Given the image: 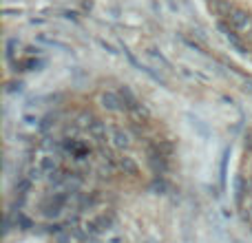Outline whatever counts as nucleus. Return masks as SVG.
<instances>
[{"label":"nucleus","instance_id":"nucleus-1","mask_svg":"<svg viewBox=\"0 0 252 243\" xmlns=\"http://www.w3.org/2000/svg\"><path fill=\"white\" fill-rule=\"evenodd\" d=\"M219 27L252 58V0H208Z\"/></svg>","mask_w":252,"mask_h":243},{"label":"nucleus","instance_id":"nucleus-2","mask_svg":"<svg viewBox=\"0 0 252 243\" xmlns=\"http://www.w3.org/2000/svg\"><path fill=\"white\" fill-rule=\"evenodd\" d=\"M237 201L246 221L252 226V130L246 137L244 155L239 161V173H237Z\"/></svg>","mask_w":252,"mask_h":243}]
</instances>
